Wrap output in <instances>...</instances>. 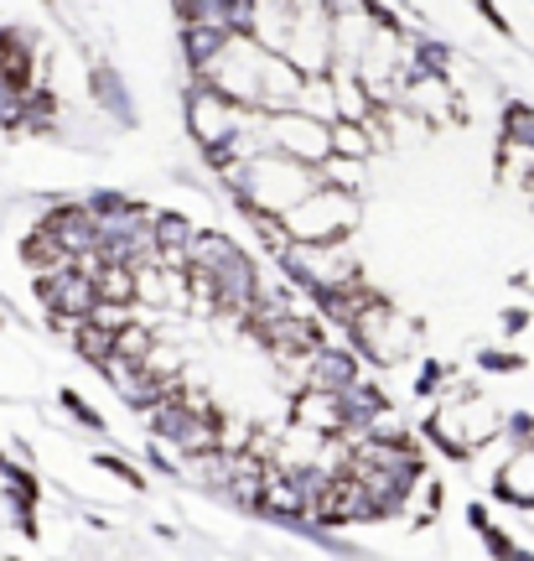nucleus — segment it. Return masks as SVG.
Returning <instances> with one entry per match:
<instances>
[{"mask_svg": "<svg viewBox=\"0 0 534 561\" xmlns=\"http://www.w3.org/2000/svg\"><path fill=\"white\" fill-rule=\"evenodd\" d=\"M358 219H363V208H358L353 193H337V187H322L306 203H297L280 229H286V240L291 244H333V240H353Z\"/></svg>", "mask_w": 534, "mask_h": 561, "instance_id": "f257e3e1", "label": "nucleus"}, {"mask_svg": "<svg viewBox=\"0 0 534 561\" xmlns=\"http://www.w3.org/2000/svg\"><path fill=\"white\" fill-rule=\"evenodd\" d=\"M187 125H193V140H198L202 151L218 157V151H229L244 130H255L259 115L234 100H223V94H213L208 83H193V94H187Z\"/></svg>", "mask_w": 534, "mask_h": 561, "instance_id": "f03ea898", "label": "nucleus"}, {"mask_svg": "<svg viewBox=\"0 0 534 561\" xmlns=\"http://www.w3.org/2000/svg\"><path fill=\"white\" fill-rule=\"evenodd\" d=\"M37 297H42V307H47L53 318H62V322H89V318H94V307H100L94 280L79 276L73 265H68V271H58V276H42L37 280Z\"/></svg>", "mask_w": 534, "mask_h": 561, "instance_id": "7ed1b4c3", "label": "nucleus"}, {"mask_svg": "<svg viewBox=\"0 0 534 561\" xmlns=\"http://www.w3.org/2000/svg\"><path fill=\"white\" fill-rule=\"evenodd\" d=\"M291 421H297V432H312V437H348V396L301 390Z\"/></svg>", "mask_w": 534, "mask_h": 561, "instance_id": "20e7f679", "label": "nucleus"}, {"mask_svg": "<svg viewBox=\"0 0 534 561\" xmlns=\"http://www.w3.org/2000/svg\"><path fill=\"white\" fill-rule=\"evenodd\" d=\"M498 500L503 504H519V510H534V447H514L503 468H498Z\"/></svg>", "mask_w": 534, "mask_h": 561, "instance_id": "39448f33", "label": "nucleus"}, {"mask_svg": "<svg viewBox=\"0 0 534 561\" xmlns=\"http://www.w3.org/2000/svg\"><path fill=\"white\" fill-rule=\"evenodd\" d=\"M327 136H333V157H337V161H358V167L374 157V146H379V140L369 136L363 125H348V121H337Z\"/></svg>", "mask_w": 534, "mask_h": 561, "instance_id": "423d86ee", "label": "nucleus"}, {"mask_svg": "<svg viewBox=\"0 0 534 561\" xmlns=\"http://www.w3.org/2000/svg\"><path fill=\"white\" fill-rule=\"evenodd\" d=\"M73 343H79L83 359H94V364H109V354H115V333H104L100 322H79Z\"/></svg>", "mask_w": 534, "mask_h": 561, "instance_id": "0eeeda50", "label": "nucleus"}]
</instances>
